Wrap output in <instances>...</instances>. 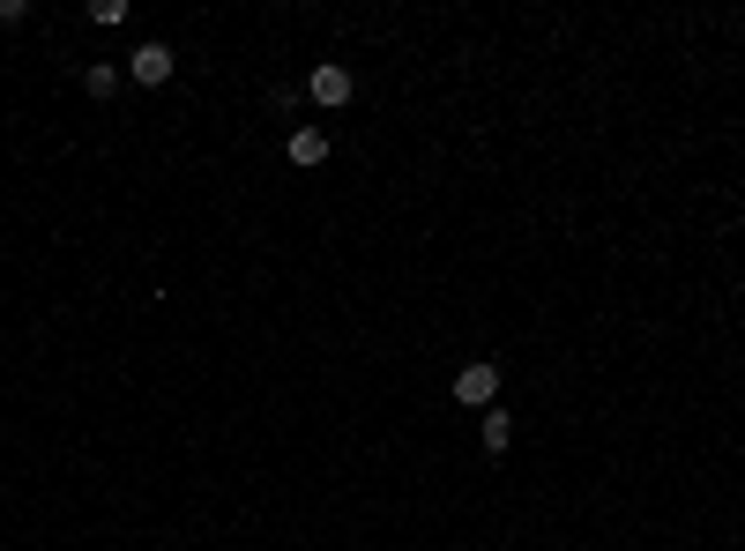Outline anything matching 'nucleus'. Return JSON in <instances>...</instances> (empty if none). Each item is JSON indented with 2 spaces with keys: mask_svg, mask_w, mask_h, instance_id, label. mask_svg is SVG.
Wrapping results in <instances>:
<instances>
[{
  "mask_svg": "<svg viewBox=\"0 0 745 551\" xmlns=\"http://www.w3.org/2000/svg\"><path fill=\"white\" fill-rule=\"evenodd\" d=\"M23 16H30V0H0V30H8V23H23Z\"/></svg>",
  "mask_w": 745,
  "mask_h": 551,
  "instance_id": "7",
  "label": "nucleus"
},
{
  "mask_svg": "<svg viewBox=\"0 0 745 551\" xmlns=\"http://www.w3.org/2000/svg\"><path fill=\"white\" fill-rule=\"evenodd\" d=\"M291 164H298V172L328 164V134H321V127H298V134H291Z\"/></svg>",
  "mask_w": 745,
  "mask_h": 551,
  "instance_id": "4",
  "label": "nucleus"
},
{
  "mask_svg": "<svg viewBox=\"0 0 745 551\" xmlns=\"http://www.w3.org/2000/svg\"><path fill=\"white\" fill-rule=\"evenodd\" d=\"M477 440H485V454H507V440H515V425H507L499 410H485V425H477Z\"/></svg>",
  "mask_w": 745,
  "mask_h": 551,
  "instance_id": "5",
  "label": "nucleus"
},
{
  "mask_svg": "<svg viewBox=\"0 0 745 551\" xmlns=\"http://www.w3.org/2000/svg\"><path fill=\"white\" fill-rule=\"evenodd\" d=\"M499 395V358H470L463 373H455V402H470V410H493Z\"/></svg>",
  "mask_w": 745,
  "mask_h": 551,
  "instance_id": "1",
  "label": "nucleus"
},
{
  "mask_svg": "<svg viewBox=\"0 0 745 551\" xmlns=\"http://www.w3.org/2000/svg\"><path fill=\"white\" fill-rule=\"evenodd\" d=\"M172 68H179V52L165 46V38H149V46H135V52H127V76L142 82V90H157V82H172Z\"/></svg>",
  "mask_w": 745,
  "mask_h": 551,
  "instance_id": "2",
  "label": "nucleus"
},
{
  "mask_svg": "<svg viewBox=\"0 0 745 551\" xmlns=\"http://www.w3.org/2000/svg\"><path fill=\"white\" fill-rule=\"evenodd\" d=\"M350 90H358V82H350V68H344V60H321V68L306 76V98H314V104H328V112H336V104H350Z\"/></svg>",
  "mask_w": 745,
  "mask_h": 551,
  "instance_id": "3",
  "label": "nucleus"
},
{
  "mask_svg": "<svg viewBox=\"0 0 745 551\" xmlns=\"http://www.w3.org/2000/svg\"><path fill=\"white\" fill-rule=\"evenodd\" d=\"M82 90H90V98H112V90H120V68H112V60L82 68Z\"/></svg>",
  "mask_w": 745,
  "mask_h": 551,
  "instance_id": "6",
  "label": "nucleus"
}]
</instances>
